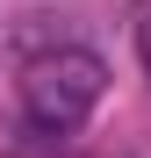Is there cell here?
I'll use <instances>...</instances> for the list:
<instances>
[{
	"label": "cell",
	"mask_w": 151,
	"mask_h": 158,
	"mask_svg": "<svg viewBox=\"0 0 151 158\" xmlns=\"http://www.w3.org/2000/svg\"><path fill=\"white\" fill-rule=\"evenodd\" d=\"M101 94H108V65L94 50H43L22 72V115L36 129H58V137L101 108Z\"/></svg>",
	"instance_id": "obj_1"
},
{
	"label": "cell",
	"mask_w": 151,
	"mask_h": 158,
	"mask_svg": "<svg viewBox=\"0 0 151 158\" xmlns=\"http://www.w3.org/2000/svg\"><path fill=\"white\" fill-rule=\"evenodd\" d=\"M137 58H144V72H151V15L137 22Z\"/></svg>",
	"instance_id": "obj_2"
}]
</instances>
